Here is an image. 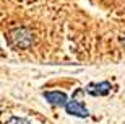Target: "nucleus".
<instances>
[{"label":"nucleus","mask_w":125,"mask_h":124,"mask_svg":"<svg viewBox=\"0 0 125 124\" xmlns=\"http://www.w3.org/2000/svg\"><path fill=\"white\" fill-rule=\"evenodd\" d=\"M10 41L13 42V46L21 47V49H26V47L31 46V42H32V33L29 31L28 28L13 29V31L10 33Z\"/></svg>","instance_id":"f257e3e1"},{"label":"nucleus","mask_w":125,"mask_h":124,"mask_svg":"<svg viewBox=\"0 0 125 124\" xmlns=\"http://www.w3.org/2000/svg\"><path fill=\"white\" fill-rule=\"evenodd\" d=\"M65 110H67V113L72 116H78V118H88V110L84 108L80 101H68L67 105H65Z\"/></svg>","instance_id":"7ed1b4c3"},{"label":"nucleus","mask_w":125,"mask_h":124,"mask_svg":"<svg viewBox=\"0 0 125 124\" xmlns=\"http://www.w3.org/2000/svg\"><path fill=\"white\" fill-rule=\"evenodd\" d=\"M112 90V85L109 82H99V83H89L86 87V92L93 96H106Z\"/></svg>","instance_id":"f03ea898"},{"label":"nucleus","mask_w":125,"mask_h":124,"mask_svg":"<svg viewBox=\"0 0 125 124\" xmlns=\"http://www.w3.org/2000/svg\"><path fill=\"white\" fill-rule=\"evenodd\" d=\"M5 124H29V121L23 119V118H11V119H8Z\"/></svg>","instance_id":"39448f33"},{"label":"nucleus","mask_w":125,"mask_h":124,"mask_svg":"<svg viewBox=\"0 0 125 124\" xmlns=\"http://www.w3.org/2000/svg\"><path fill=\"white\" fill-rule=\"evenodd\" d=\"M44 98H46L49 103H52V105H67L68 101H67V95L62 92H46L44 93Z\"/></svg>","instance_id":"20e7f679"}]
</instances>
